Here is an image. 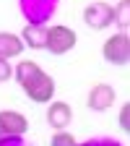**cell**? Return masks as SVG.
I'll use <instances>...</instances> for the list:
<instances>
[{"instance_id":"9","label":"cell","mask_w":130,"mask_h":146,"mask_svg":"<svg viewBox=\"0 0 130 146\" xmlns=\"http://www.w3.org/2000/svg\"><path fill=\"white\" fill-rule=\"evenodd\" d=\"M24 52V42L18 34L0 31V60H13Z\"/></svg>"},{"instance_id":"11","label":"cell","mask_w":130,"mask_h":146,"mask_svg":"<svg viewBox=\"0 0 130 146\" xmlns=\"http://www.w3.org/2000/svg\"><path fill=\"white\" fill-rule=\"evenodd\" d=\"M130 11V0H120V3H117V8H112V24H117V29L120 31H127V13Z\"/></svg>"},{"instance_id":"5","label":"cell","mask_w":130,"mask_h":146,"mask_svg":"<svg viewBox=\"0 0 130 146\" xmlns=\"http://www.w3.org/2000/svg\"><path fill=\"white\" fill-rule=\"evenodd\" d=\"M112 8H115V5L104 3V0L88 3L86 11H83V24H86L88 29H94V31H102V29H107V26H112Z\"/></svg>"},{"instance_id":"12","label":"cell","mask_w":130,"mask_h":146,"mask_svg":"<svg viewBox=\"0 0 130 146\" xmlns=\"http://www.w3.org/2000/svg\"><path fill=\"white\" fill-rule=\"evenodd\" d=\"M49 146H78V141H76V136L68 133V131H57V133L52 136Z\"/></svg>"},{"instance_id":"4","label":"cell","mask_w":130,"mask_h":146,"mask_svg":"<svg viewBox=\"0 0 130 146\" xmlns=\"http://www.w3.org/2000/svg\"><path fill=\"white\" fill-rule=\"evenodd\" d=\"M102 55L112 65H127L130 63V36L127 31H115L102 47Z\"/></svg>"},{"instance_id":"15","label":"cell","mask_w":130,"mask_h":146,"mask_svg":"<svg viewBox=\"0 0 130 146\" xmlns=\"http://www.w3.org/2000/svg\"><path fill=\"white\" fill-rule=\"evenodd\" d=\"M13 78V68H11V60H0V84H5Z\"/></svg>"},{"instance_id":"1","label":"cell","mask_w":130,"mask_h":146,"mask_svg":"<svg viewBox=\"0 0 130 146\" xmlns=\"http://www.w3.org/2000/svg\"><path fill=\"white\" fill-rule=\"evenodd\" d=\"M13 78L18 81V86L24 89V94L31 102H36V104H49L52 102V97H55V78L42 70L39 63L21 60L13 68Z\"/></svg>"},{"instance_id":"3","label":"cell","mask_w":130,"mask_h":146,"mask_svg":"<svg viewBox=\"0 0 130 146\" xmlns=\"http://www.w3.org/2000/svg\"><path fill=\"white\" fill-rule=\"evenodd\" d=\"M60 0H18L21 16L26 18V24H42L47 26V21L57 13Z\"/></svg>"},{"instance_id":"8","label":"cell","mask_w":130,"mask_h":146,"mask_svg":"<svg viewBox=\"0 0 130 146\" xmlns=\"http://www.w3.org/2000/svg\"><path fill=\"white\" fill-rule=\"evenodd\" d=\"M44 115H47L49 128H55V131H65V128L70 125V120H73V110H70L68 102H49V107H47Z\"/></svg>"},{"instance_id":"16","label":"cell","mask_w":130,"mask_h":146,"mask_svg":"<svg viewBox=\"0 0 130 146\" xmlns=\"http://www.w3.org/2000/svg\"><path fill=\"white\" fill-rule=\"evenodd\" d=\"M0 146H34L24 136H13V138H0Z\"/></svg>"},{"instance_id":"6","label":"cell","mask_w":130,"mask_h":146,"mask_svg":"<svg viewBox=\"0 0 130 146\" xmlns=\"http://www.w3.org/2000/svg\"><path fill=\"white\" fill-rule=\"evenodd\" d=\"M117 99V91L115 86H109V84H94L88 91V97H86V107L88 110H94V112H104V110H109L115 104Z\"/></svg>"},{"instance_id":"14","label":"cell","mask_w":130,"mask_h":146,"mask_svg":"<svg viewBox=\"0 0 130 146\" xmlns=\"http://www.w3.org/2000/svg\"><path fill=\"white\" fill-rule=\"evenodd\" d=\"M120 128L127 133L130 131V104H122L120 107Z\"/></svg>"},{"instance_id":"2","label":"cell","mask_w":130,"mask_h":146,"mask_svg":"<svg viewBox=\"0 0 130 146\" xmlns=\"http://www.w3.org/2000/svg\"><path fill=\"white\" fill-rule=\"evenodd\" d=\"M78 36L70 26H63V24H52L47 26V36H44V50L52 52V55H65L76 47Z\"/></svg>"},{"instance_id":"7","label":"cell","mask_w":130,"mask_h":146,"mask_svg":"<svg viewBox=\"0 0 130 146\" xmlns=\"http://www.w3.org/2000/svg\"><path fill=\"white\" fill-rule=\"evenodd\" d=\"M29 131V120L16 112V110H3L0 112V138H13V136H24Z\"/></svg>"},{"instance_id":"13","label":"cell","mask_w":130,"mask_h":146,"mask_svg":"<svg viewBox=\"0 0 130 146\" xmlns=\"http://www.w3.org/2000/svg\"><path fill=\"white\" fill-rule=\"evenodd\" d=\"M78 146H122V143L115 141V138H91V141H83Z\"/></svg>"},{"instance_id":"10","label":"cell","mask_w":130,"mask_h":146,"mask_svg":"<svg viewBox=\"0 0 130 146\" xmlns=\"http://www.w3.org/2000/svg\"><path fill=\"white\" fill-rule=\"evenodd\" d=\"M44 36H47V26L26 24L21 31V42H24V47H31V50H44Z\"/></svg>"}]
</instances>
